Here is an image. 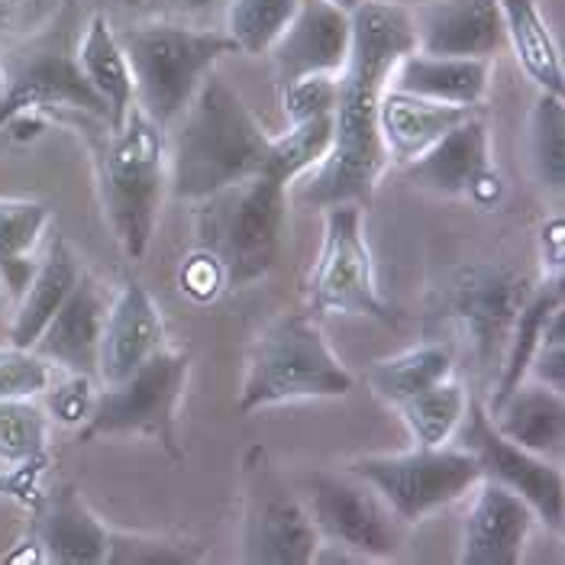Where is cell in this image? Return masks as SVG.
Segmentation results:
<instances>
[{"mask_svg":"<svg viewBox=\"0 0 565 565\" xmlns=\"http://www.w3.org/2000/svg\"><path fill=\"white\" fill-rule=\"evenodd\" d=\"M449 443L466 449L479 462L481 479L511 488L514 494H521L523 501L530 504L536 521L546 523L556 533L563 530V469L556 462H550V459H543V456H536V452H530V449H523V446L498 434L484 401L469 397V407H466V414H462V420H459V427H456Z\"/></svg>","mask_w":565,"mask_h":565,"instance_id":"13","label":"cell"},{"mask_svg":"<svg viewBox=\"0 0 565 565\" xmlns=\"http://www.w3.org/2000/svg\"><path fill=\"white\" fill-rule=\"evenodd\" d=\"M117 40L130 62L132 100L162 130L181 117L220 62L239 52L223 30L166 17L130 23Z\"/></svg>","mask_w":565,"mask_h":565,"instance_id":"3","label":"cell"},{"mask_svg":"<svg viewBox=\"0 0 565 565\" xmlns=\"http://www.w3.org/2000/svg\"><path fill=\"white\" fill-rule=\"evenodd\" d=\"M352 45V17L327 0H301L285 33L268 49L278 85L305 75H340Z\"/></svg>","mask_w":565,"mask_h":565,"instance_id":"16","label":"cell"},{"mask_svg":"<svg viewBox=\"0 0 565 565\" xmlns=\"http://www.w3.org/2000/svg\"><path fill=\"white\" fill-rule=\"evenodd\" d=\"M10 313H13V295L0 275V343H7V330H10Z\"/></svg>","mask_w":565,"mask_h":565,"instance_id":"44","label":"cell"},{"mask_svg":"<svg viewBox=\"0 0 565 565\" xmlns=\"http://www.w3.org/2000/svg\"><path fill=\"white\" fill-rule=\"evenodd\" d=\"M166 132L169 130L152 124L132 104L124 127L107 132L97 149V188L104 217L130 259L146 256L169 194Z\"/></svg>","mask_w":565,"mask_h":565,"instance_id":"4","label":"cell"},{"mask_svg":"<svg viewBox=\"0 0 565 565\" xmlns=\"http://www.w3.org/2000/svg\"><path fill=\"white\" fill-rule=\"evenodd\" d=\"M49 392V414L52 420L65 424V427H82L94 407V388H90V375H68V382H62L58 388H45Z\"/></svg>","mask_w":565,"mask_h":565,"instance_id":"40","label":"cell"},{"mask_svg":"<svg viewBox=\"0 0 565 565\" xmlns=\"http://www.w3.org/2000/svg\"><path fill=\"white\" fill-rule=\"evenodd\" d=\"M355 379L330 349L323 330L307 313H285L268 323L249 349L236 411L243 417L291 404L347 397Z\"/></svg>","mask_w":565,"mask_h":565,"instance_id":"5","label":"cell"},{"mask_svg":"<svg viewBox=\"0 0 565 565\" xmlns=\"http://www.w3.org/2000/svg\"><path fill=\"white\" fill-rule=\"evenodd\" d=\"M469 397L472 394L462 382L446 379L427 392H417L414 397L394 404V411L404 420L414 446L430 449V446H446L452 439L466 407H469Z\"/></svg>","mask_w":565,"mask_h":565,"instance_id":"32","label":"cell"},{"mask_svg":"<svg viewBox=\"0 0 565 565\" xmlns=\"http://www.w3.org/2000/svg\"><path fill=\"white\" fill-rule=\"evenodd\" d=\"M469 114H472L469 107L427 100V97L388 85L379 100V136H382L388 162L394 166L414 162Z\"/></svg>","mask_w":565,"mask_h":565,"instance_id":"22","label":"cell"},{"mask_svg":"<svg viewBox=\"0 0 565 565\" xmlns=\"http://www.w3.org/2000/svg\"><path fill=\"white\" fill-rule=\"evenodd\" d=\"M0 100H3V75H0Z\"/></svg>","mask_w":565,"mask_h":565,"instance_id":"48","label":"cell"},{"mask_svg":"<svg viewBox=\"0 0 565 565\" xmlns=\"http://www.w3.org/2000/svg\"><path fill=\"white\" fill-rule=\"evenodd\" d=\"M3 100H0V130L17 117L68 107L107 124V104L82 75L75 43L65 30H45L36 40L0 55Z\"/></svg>","mask_w":565,"mask_h":565,"instance_id":"11","label":"cell"},{"mask_svg":"<svg viewBox=\"0 0 565 565\" xmlns=\"http://www.w3.org/2000/svg\"><path fill=\"white\" fill-rule=\"evenodd\" d=\"M52 385V365L36 349L0 347V401L36 397Z\"/></svg>","mask_w":565,"mask_h":565,"instance_id":"36","label":"cell"},{"mask_svg":"<svg viewBox=\"0 0 565 565\" xmlns=\"http://www.w3.org/2000/svg\"><path fill=\"white\" fill-rule=\"evenodd\" d=\"M347 472L369 481L404 526L469 498L481 481L479 462L452 443L430 449L414 446L394 456H359Z\"/></svg>","mask_w":565,"mask_h":565,"instance_id":"8","label":"cell"},{"mask_svg":"<svg viewBox=\"0 0 565 565\" xmlns=\"http://www.w3.org/2000/svg\"><path fill=\"white\" fill-rule=\"evenodd\" d=\"M530 295V275L501 262H469L449 271L434 291V317L456 327L479 369L498 372Z\"/></svg>","mask_w":565,"mask_h":565,"instance_id":"7","label":"cell"},{"mask_svg":"<svg viewBox=\"0 0 565 565\" xmlns=\"http://www.w3.org/2000/svg\"><path fill=\"white\" fill-rule=\"evenodd\" d=\"M307 301L320 317H362L379 323L394 320V310L375 281V262L365 239V207H323V243L310 268Z\"/></svg>","mask_w":565,"mask_h":565,"instance_id":"9","label":"cell"},{"mask_svg":"<svg viewBox=\"0 0 565 565\" xmlns=\"http://www.w3.org/2000/svg\"><path fill=\"white\" fill-rule=\"evenodd\" d=\"M526 379L540 382V385H550L553 392L565 394V317L563 310L553 313V320L546 323L543 337H540V347L530 359V369H526Z\"/></svg>","mask_w":565,"mask_h":565,"instance_id":"39","label":"cell"},{"mask_svg":"<svg viewBox=\"0 0 565 565\" xmlns=\"http://www.w3.org/2000/svg\"><path fill=\"white\" fill-rule=\"evenodd\" d=\"M191 359L178 349H159L149 362H142L130 379L117 385H104L94 397L82 439L97 436H149L159 439L174 459L178 452V404L184 397Z\"/></svg>","mask_w":565,"mask_h":565,"instance_id":"10","label":"cell"},{"mask_svg":"<svg viewBox=\"0 0 565 565\" xmlns=\"http://www.w3.org/2000/svg\"><path fill=\"white\" fill-rule=\"evenodd\" d=\"M530 172L543 194L563 198L565 191V104L563 94L540 90L526 120Z\"/></svg>","mask_w":565,"mask_h":565,"instance_id":"30","label":"cell"},{"mask_svg":"<svg viewBox=\"0 0 565 565\" xmlns=\"http://www.w3.org/2000/svg\"><path fill=\"white\" fill-rule=\"evenodd\" d=\"M323 550L320 530L285 481L262 472L253 484L243 521V563L249 565H310Z\"/></svg>","mask_w":565,"mask_h":565,"instance_id":"14","label":"cell"},{"mask_svg":"<svg viewBox=\"0 0 565 565\" xmlns=\"http://www.w3.org/2000/svg\"><path fill=\"white\" fill-rule=\"evenodd\" d=\"M307 511L320 540L355 559H394L404 546V523L382 494L352 472H313L307 479Z\"/></svg>","mask_w":565,"mask_h":565,"instance_id":"12","label":"cell"},{"mask_svg":"<svg viewBox=\"0 0 565 565\" xmlns=\"http://www.w3.org/2000/svg\"><path fill=\"white\" fill-rule=\"evenodd\" d=\"M169 130V191L191 204L249 181L265 166L271 142L243 94L217 68Z\"/></svg>","mask_w":565,"mask_h":565,"instance_id":"2","label":"cell"},{"mask_svg":"<svg viewBox=\"0 0 565 565\" xmlns=\"http://www.w3.org/2000/svg\"><path fill=\"white\" fill-rule=\"evenodd\" d=\"M117 3H120L124 10H142V7H146V0H117Z\"/></svg>","mask_w":565,"mask_h":565,"instance_id":"47","label":"cell"},{"mask_svg":"<svg viewBox=\"0 0 565 565\" xmlns=\"http://www.w3.org/2000/svg\"><path fill=\"white\" fill-rule=\"evenodd\" d=\"M49 204L40 201H0V275L17 301L26 288L36 262L30 259L49 226Z\"/></svg>","mask_w":565,"mask_h":565,"instance_id":"31","label":"cell"},{"mask_svg":"<svg viewBox=\"0 0 565 565\" xmlns=\"http://www.w3.org/2000/svg\"><path fill=\"white\" fill-rule=\"evenodd\" d=\"M36 543L45 563L107 565L110 530L94 518L78 488L45 494L36 511Z\"/></svg>","mask_w":565,"mask_h":565,"instance_id":"21","label":"cell"},{"mask_svg":"<svg viewBox=\"0 0 565 565\" xmlns=\"http://www.w3.org/2000/svg\"><path fill=\"white\" fill-rule=\"evenodd\" d=\"M456 372V352L449 343H424V347L404 349L397 355L379 359L369 372V385L385 404H401L417 392H427L439 382L452 379Z\"/></svg>","mask_w":565,"mask_h":565,"instance_id":"28","label":"cell"},{"mask_svg":"<svg viewBox=\"0 0 565 565\" xmlns=\"http://www.w3.org/2000/svg\"><path fill=\"white\" fill-rule=\"evenodd\" d=\"M230 0H146V13L149 17H166V20H181V23H194L204 26L207 20L223 17Z\"/></svg>","mask_w":565,"mask_h":565,"instance_id":"42","label":"cell"},{"mask_svg":"<svg viewBox=\"0 0 565 565\" xmlns=\"http://www.w3.org/2000/svg\"><path fill=\"white\" fill-rule=\"evenodd\" d=\"M298 7L301 0H230L223 10V33L243 55H268Z\"/></svg>","mask_w":565,"mask_h":565,"instance_id":"33","label":"cell"},{"mask_svg":"<svg viewBox=\"0 0 565 565\" xmlns=\"http://www.w3.org/2000/svg\"><path fill=\"white\" fill-rule=\"evenodd\" d=\"M13 7H17V0H0V33H3V26H7V17H10Z\"/></svg>","mask_w":565,"mask_h":565,"instance_id":"45","label":"cell"},{"mask_svg":"<svg viewBox=\"0 0 565 565\" xmlns=\"http://www.w3.org/2000/svg\"><path fill=\"white\" fill-rule=\"evenodd\" d=\"M553 265L556 271H563V262H565V223L563 217L550 220L546 226H543V265Z\"/></svg>","mask_w":565,"mask_h":565,"instance_id":"43","label":"cell"},{"mask_svg":"<svg viewBox=\"0 0 565 565\" xmlns=\"http://www.w3.org/2000/svg\"><path fill=\"white\" fill-rule=\"evenodd\" d=\"M491 75H494L491 58H449V55L407 52L394 68L392 87L439 104L479 110L481 100L488 97Z\"/></svg>","mask_w":565,"mask_h":565,"instance_id":"23","label":"cell"},{"mask_svg":"<svg viewBox=\"0 0 565 565\" xmlns=\"http://www.w3.org/2000/svg\"><path fill=\"white\" fill-rule=\"evenodd\" d=\"M333 146V114L313 117L301 124H288V132L268 142L265 172L278 174L285 184H295L298 178L313 172Z\"/></svg>","mask_w":565,"mask_h":565,"instance_id":"34","label":"cell"},{"mask_svg":"<svg viewBox=\"0 0 565 565\" xmlns=\"http://www.w3.org/2000/svg\"><path fill=\"white\" fill-rule=\"evenodd\" d=\"M223 285H226L223 268H220V262L207 249L191 256L188 265H184V271H181V291L191 295L194 301H214Z\"/></svg>","mask_w":565,"mask_h":565,"instance_id":"41","label":"cell"},{"mask_svg":"<svg viewBox=\"0 0 565 565\" xmlns=\"http://www.w3.org/2000/svg\"><path fill=\"white\" fill-rule=\"evenodd\" d=\"M288 191L291 184L259 169L249 181L211 198V236L204 243L220 262L226 285H253L278 265L288 226Z\"/></svg>","mask_w":565,"mask_h":565,"instance_id":"6","label":"cell"},{"mask_svg":"<svg viewBox=\"0 0 565 565\" xmlns=\"http://www.w3.org/2000/svg\"><path fill=\"white\" fill-rule=\"evenodd\" d=\"M327 3H333V7H340V10L352 13V10H355V7H362L365 0H327Z\"/></svg>","mask_w":565,"mask_h":565,"instance_id":"46","label":"cell"},{"mask_svg":"<svg viewBox=\"0 0 565 565\" xmlns=\"http://www.w3.org/2000/svg\"><path fill=\"white\" fill-rule=\"evenodd\" d=\"M494 430L523 449L553 459L563 456L565 443V394L553 392L533 379H523L514 392L488 407Z\"/></svg>","mask_w":565,"mask_h":565,"instance_id":"24","label":"cell"},{"mask_svg":"<svg viewBox=\"0 0 565 565\" xmlns=\"http://www.w3.org/2000/svg\"><path fill=\"white\" fill-rule=\"evenodd\" d=\"M414 52L449 58H498L508 49L498 0H424L411 7Z\"/></svg>","mask_w":565,"mask_h":565,"instance_id":"15","label":"cell"},{"mask_svg":"<svg viewBox=\"0 0 565 565\" xmlns=\"http://www.w3.org/2000/svg\"><path fill=\"white\" fill-rule=\"evenodd\" d=\"M401 169L411 184H417L424 191H434L443 198H472V191L494 172L491 132L479 114L472 110L443 139H436L424 156H417L414 162H407Z\"/></svg>","mask_w":565,"mask_h":565,"instance_id":"19","label":"cell"},{"mask_svg":"<svg viewBox=\"0 0 565 565\" xmlns=\"http://www.w3.org/2000/svg\"><path fill=\"white\" fill-rule=\"evenodd\" d=\"M340 75H305L298 82L281 85V110L288 124H301L313 117H327L337 107Z\"/></svg>","mask_w":565,"mask_h":565,"instance_id":"38","label":"cell"},{"mask_svg":"<svg viewBox=\"0 0 565 565\" xmlns=\"http://www.w3.org/2000/svg\"><path fill=\"white\" fill-rule=\"evenodd\" d=\"M508 49L514 52L521 72L550 94H565V65L559 43L540 10V0H498Z\"/></svg>","mask_w":565,"mask_h":565,"instance_id":"27","label":"cell"},{"mask_svg":"<svg viewBox=\"0 0 565 565\" xmlns=\"http://www.w3.org/2000/svg\"><path fill=\"white\" fill-rule=\"evenodd\" d=\"M49 439V417L33 397L0 401V462L20 466L40 459Z\"/></svg>","mask_w":565,"mask_h":565,"instance_id":"35","label":"cell"},{"mask_svg":"<svg viewBox=\"0 0 565 565\" xmlns=\"http://www.w3.org/2000/svg\"><path fill=\"white\" fill-rule=\"evenodd\" d=\"M82 278V268L75 256L68 253L65 243H52L43 262H36L26 288L17 295V305L10 313V330L7 343L20 349H33L36 340L43 337L45 323L55 317V310L65 305L68 291Z\"/></svg>","mask_w":565,"mask_h":565,"instance_id":"25","label":"cell"},{"mask_svg":"<svg viewBox=\"0 0 565 565\" xmlns=\"http://www.w3.org/2000/svg\"><path fill=\"white\" fill-rule=\"evenodd\" d=\"M563 298L565 291L559 275L553 281H546L543 288H533L530 301L523 305L521 317H518V323L511 330L504 359H501V365L494 372V392H491V401L484 407H494L498 401H504L526 379V369H530V359L540 347V337H543L546 323L553 320V313L563 310Z\"/></svg>","mask_w":565,"mask_h":565,"instance_id":"29","label":"cell"},{"mask_svg":"<svg viewBox=\"0 0 565 565\" xmlns=\"http://www.w3.org/2000/svg\"><path fill=\"white\" fill-rule=\"evenodd\" d=\"M75 55L82 65L87 85L97 90V97L107 104V124L104 130L117 132L132 110V75L130 62L124 55V45L117 40L107 13H94L87 20L85 33L75 43Z\"/></svg>","mask_w":565,"mask_h":565,"instance_id":"26","label":"cell"},{"mask_svg":"<svg viewBox=\"0 0 565 565\" xmlns=\"http://www.w3.org/2000/svg\"><path fill=\"white\" fill-rule=\"evenodd\" d=\"M159 349H166L162 310L139 281H127L107 307L97 349V379L104 385H117L130 379Z\"/></svg>","mask_w":565,"mask_h":565,"instance_id":"18","label":"cell"},{"mask_svg":"<svg viewBox=\"0 0 565 565\" xmlns=\"http://www.w3.org/2000/svg\"><path fill=\"white\" fill-rule=\"evenodd\" d=\"M472 504L462 518L459 563L462 565H521L536 514L521 494L498 481L481 479Z\"/></svg>","mask_w":565,"mask_h":565,"instance_id":"17","label":"cell"},{"mask_svg":"<svg viewBox=\"0 0 565 565\" xmlns=\"http://www.w3.org/2000/svg\"><path fill=\"white\" fill-rule=\"evenodd\" d=\"M198 559L201 556L191 553V546H181L172 540L110 533L107 565H191Z\"/></svg>","mask_w":565,"mask_h":565,"instance_id":"37","label":"cell"},{"mask_svg":"<svg viewBox=\"0 0 565 565\" xmlns=\"http://www.w3.org/2000/svg\"><path fill=\"white\" fill-rule=\"evenodd\" d=\"M349 17L352 45L333 107V146L313 172L298 178V204L317 211L330 204H372L379 178L388 166L379 136V100L392 85L397 62L417 49L411 7L365 0Z\"/></svg>","mask_w":565,"mask_h":565,"instance_id":"1","label":"cell"},{"mask_svg":"<svg viewBox=\"0 0 565 565\" xmlns=\"http://www.w3.org/2000/svg\"><path fill=\"white\" fill-rule=\"evenodd\" d=\"M107 295L104 288L82 271L65 305L45 323L43 337L36 340V352L52 369H65L68 375H97V349L107 320Z\"/></svg>","mask_w":565,"mask_h":565,"instance_id":"20","label":"cell"}]
</instances>
